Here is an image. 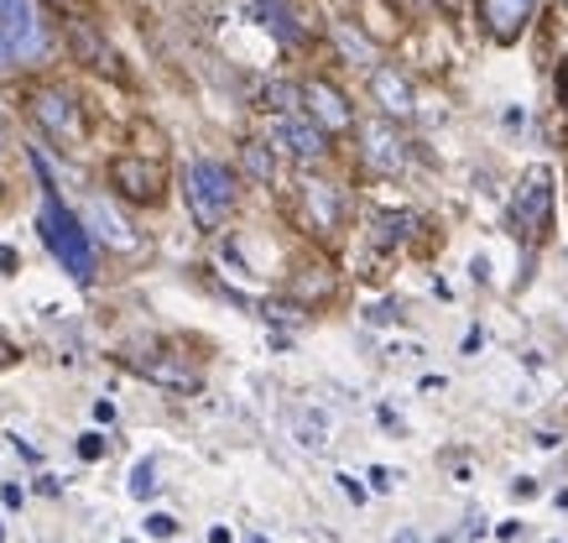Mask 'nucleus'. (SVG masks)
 I'll list each match as a JSON object with an SVG mask.
<instances>
[{
  "mask_svg": "<svg viewBox=\"0 0 568 543\" xmlns=\"http://www.w3.org/2000/svg\"><path fill=\"white\" fill-rule=\"evenodd\" d=\"M37 230H42V245L63 262V272L73 282H94V235L84 230L79 214L63 210V199L52 193V183H48V199H42V214H37Z\"/></svg>",
  "mask_w": 568,
  "mask_h": 543,
  "instance_id": "obj_1",
  "label": "nucleus"
},
{
  "mask_svg": "<svg viewBox=\"0 0 568 543\" xmlns=\"http://www.w3.org/2000/svg\"><path fill=\"white\" fill-rule=\"evenodd\" d=\"M189 210H193V220L204 230H214L224 220V214L235 210V173L224 168V162H209V158H199L189 168Z\"/></svg>",
  "mask_w": 568,
  "mask_h": 543,
  "instance_id": "obj_2",
  "label": "nucleus"
},
{
  "mask_svg": "<svg viewBox=\"0 0 568 543\" xmlns=\"http://www.w3.org/2000/svg\"><path fill=\"white\" fill-rule=\"evenodd\" d=\"M0 48L11 53V63L48 58V21L37 0H0Z\"/></svg>",
  "mask_w": 568,
  "mask_h": 543,
  "instance_id": "obj_3",
  "label": "nucleus"
},
{
  "mask_svg": "<svg viewBox=\"0 0 568 543\" xmlns=\"http://www.w3.org/2000/svg\"><path fill=\"white\" fill-rule=\"evenodd\" d=\"M297 94H303L308 121L318 125V131H345V125H355V110H349V100L334 84H328V79H308V84L297 89Z\"/></svg>",
  "mask_w": 568,
  "mask_h": 543,
  "instance_id": "obj_4",
  "label": "nucleus"
},
{
  "mask_svg": "<svg viewBox=\"0 0 568 543\" xmlns=\"http://www.w3.org/2000/svg\"><path fill=\"white\" fill-rule=\"evenodd\" d=\"M361 158L376 168V173H402L407 168V141L396 137L392 121H365L361 125Z\"/></svg>",
  "mask_w": 568,
  "mask_h": 543,
  "instance_id": "obj_5",
  "label": "nucleus"
},
{
  "mask_svg": "<svg viewBox=\"0 0 568 543\" xmlns=\"http://www.w3.org/2000/svg\"><path fill=\"white\" fill-rule=\"evenodd\" d=\"M552 178L548 168H537L532 178H527V189L517 193V204H511V225H517V235H542V225H548V210H552Z\"/></svg>",
  "mask_w": 568,
  "mask_h": 543,
  "instance_id": "obj_6",
  "label": "nucleus"
},
{
  "mask_svg": "<svg viewBox=\"0 0 568 543\" xmlns=\"http://www.w3.org/2000/svg\"><path fill=\"white\" fill-rule=\"evenodd\" d=\"M84 230L94 235V241L115 245V251H136V245H141V235L131 230V220H121V210H115V204H104V199H89Z\"/></svg>",
  "mask_w": 568,
  "mask_h": 543,
  "instance_id": "obj_7",
  "label": "nucleus"
},
{
  "mask_svg": "<svg viewBox=\"0 0 568 543\" xmlns=\"http://www.w3.org/2000/svg\"><path fill=\"white\" fill-rule=\"evenodd\" d=\"M32 115L48 125L58 141H79V131H84V121H79V105H73L63 89H42V94L32 100Z\"/></svg>",
  "mask_w": 568,
  "mask_h": 543,
  "instance_id": "obj_8",
  "label": "nucleus"
},
{
  "mask_svg": "<svg viewBox=\"0 0 568 543\" xmlns=\"http://www.w3.org/2000/svg\"><path fill=\"white\" fill-rule=\"evenodd\" d=\"M272 137L282 141L293 158H303V162H318L328 152V137L313 121H303V115H282V121L272 125Z\"/></svg>",
  "mask_w": 568,
  "mask_h": 543,
  "instance_id": "obj_9",
  "label": "nucleus"
},
{
  "mask_svg": "<svg viewBox=\"0 0 568 543\" xmlns=\"http://www.w3.org/2000/svg\"><path fill=\"white\" fill-rule=\"evenodd\" d=\"M480 17L496 42H517L532 21V0H480Z\"/></svg>",
  "mask_w": 568,
  "mask_h": 543,
  "instance_id": "obj_10",
  "label": "nucleus"
},
{
  "mask_svg": "<svg viewBox=\"0 0 568 543\" xmlns=\"http://www.w3.org/2000/svg\"><path fill=\"white\" fill-rule=\"evenodd\" d=\"M110 183H115L125 199H156L162 173H156L152 162H141V158H115L110 162Z\"/></svg>",
  "mask_w": 568,
  "mask_h": 543,
  "instance_id": "obj_11",
  "label": "nucleus"
},
{
  "mask_svg": "<svg viewBox=\"0 0 568 543\" xmlns=\"http://www.w3.org/2000/svg\"><path fill=\"white\" fill-rule=\"evenodd\" d=\"M371 94H376V105L386 110V115H396V121H407V115L417 110L413 84H407L396 69H376V73H371Z\"/></svg>",
  "mask_w": 568,
  "mask_h": 543,
  "instance_id": "obj_12",
  "label": "nucleus"
},
{
  "mask_svg": "<svg viewBox=\"0 0 568 543\" xmlns=\"http://www.w3.org/2000/svg\"><path fill=\"white\" fill-rule=\"evenodd\" d=\"M303 204H308V214H313V225L324 230H334L339 225V210H345V204H339V189H334V183H308V189H303Z\"/></svg>",
  "mask_w": 568,
  "mask_h": 543,
  "instance_id": "obj_13",
  "label": "nucleus"
},
{
  "mask_svg": "<svg viewBox=\"0 0 568 543\" xmlns=\"http://www.w3.org/2000/svg\"><path fill=\"white\" fill-rule=\"evenodd\" d=\"M256 11H261V17H266V27H272V32L282 37V42H303V32H297V27H293V17H287V11H282L276 0H256Z\"/></svg>",
  "mask_w": 568,
  "mask_h": 543,
  "instance_id": "obj_14",
  "label": "nucleus"
},
{
  "mask_svg": "<svg viewBox=\"0 0 568 543\" xmlns=\"http://www.w3.org/2000/svg\"><path fill=\"white\" fill-rule=\"evenodd\" d=\"M334 37H339V48H345V58H355V63H376V53H371V42H365L349 21H334Z\"/></svg>",
  "mask_w": 568,
  "mask_h": 543,
  "instance_id": "obj_15",
  "label": "nucleus"
},
{
  "mask_svg": "<svg viewBox=\"0 0 568 543\" xmlns=\"http://www.w3.org/2000/svg\"><path fill=\"white\" fill-rule=\"evenodd\" d=\"M245 173L261 178V183H272L276 162H272V147H266V141H251V147H245Z\"/></svg>",
  "mask_w": 568,
  "mask_h": 543,
  "instance_id": "obj_16",
  "label": "nucleus"
},
{
  "mask_svg": "<svg viewBox=\"0 0 568 543\" xmlns=\"http://www.w3.org/2000/svg\"><path fill=\"white\" fill-rule=\"evenodd\" d=\"M131 496H136V502L156 496V460H141L136 471H131Z\"/></svg>",
  "mask_w": 568,
  "mask_h": 543,
  "instance_id": "obj_17",
  "label": "nucleus"
},
{
  "mask_svg": "<svg viewBox=\"0 0 568 543\" xmlns=\"http://www.w3.org/2000/svg\"><path fill=\"white\" fill-rule=\"evenodd\" d=\"M407 225H413V220H407V214H386V220H381V230H376V241L381 245H392V241H402V235H407Z\"/></svg>",
  "mask_w": 568,
  "mask_h": 543,
  "instance_id": "obj_18",
  "label": "nucleus"
},
{
  "mask_svg": "<svg viewBox=\"0 0 568 543\" xmlns=\"http://www.w3.org/2000/svg\"><path fill=\"white\" fill-rule=\"evenodd\" d=\"M146 533H152V539H173V533H178V517H168V512H152V517H146Z\"/></svg>",
  "mask_w": 568,
  "mask_h": 543,
  "instance_id": "obj_19",
  "label": "nucleus"
},
{
  "mask_svg": "<svg viewBox=\"0 0 568 543\" xmlns=\"http://www.w3.org/2000/svg\"><path fill=\"white\" fill-rule=\"evenodd\" d=\"M104 455V439L100 434H84L79 439V460H100Z\"/></svg>",
  "mask_w": 568,
  "mask_h": 543,
  "instance_id": "obj_20",
  "label": "nucleus"
},
{
  "mask_svg": "<svg viewBox=\"0 0 568 543\" xmlns=\"http://www.w3.org/2000/svg\"><path fill=\"white\" fill-rule=\"evenodd\" d=\"M334 481H339V491H345L349 502L361 507V502H365V486H361V481H355V475H334Z\"/></svg>",
  "mask_w": 568,
  "mask_h": 543,
  "instance_id": "obj_21",
  "label": "nucleus"
},
{
  "mask_svg": "<svg viewBox=\"0 0 568 543\" xmlns=\"http://www.w3.org/2000/svg\"><path fill=\"white\" fill-rule=\"evenodd\" d=\"M21 361V351H17V340H11V334L0 330V366H17Z\"/></svg>",
  "mask_w": 568,
  "mask_h": 543,
  "instance_id": "obj_22",
  "label": "nucleus"
},
{
  "mask_svg": "<svg viewBox=\"0 0 568 543\" xmlns=\"http://www.w3.org/2000/svg\"><path fill=\"white\" fill-rule=\"evenodd\" d=\"M21 267V257L17 251H11V245H0V272H6V278H11V272H17Z\"/></svg>",
  "mask_w": 568,
  "mask_h": 543,
  "instance_id": "obj_23",
  "label": "nucleus"
},
{
  "mask_svg": "<svg viewBox=\"0 0 568 543\" xmlns=\"http://www.w3.org/2000/svg\"><path fill=\"white\" fill-rule=\"evenodd\" d=\"M371 481H376V491H392V486H396V481H392V471H381V465H376V471H371Z\"/></svg>",
  "mask_w": 568,
  "mask_h": 543,
  "instance_id": "obj_24",
  "label": "nucleus"
},
{
  "mask_svg": "<svg viewBox=\"0 0 568 543\" xmlns=\"http://www.w3.org/2000/svg\"><path fill=\"white\" fill-rule=\"evenodd\" d=\"M6 69H11V53H6V48H0V73H6Z\"/></svg>",
  "mask_w": 568,
  "mask_h": 543,
  "instance_id": "obj_25",
  "label": "nucleus"
},
{
  "mask_svg": "<svg viewBox=\"0 0 568 543\" xmlns=\"http://www.w3.org/2000/svg\"><path fill=\"white\" fill-rule=\"evenodd\" d=\"M396 543H417V533H402V539H396Z\"/></svg>",
  "mask_w": 568,
  "mask_h": 543,
  "instance_id": "obj_26",
  "label": "nucleus"
},
{
  "mask_svg": "<svg viewBox=\"0 0 568 543\" xmlns=\"http://www.w3.org/2000/svg\"><path fill=\"white\" fill-rule=\"evenodd\" d=\"M564 94H568V73H564Z\"/></svg>",
  "mask_w": 568,
  "mask_h": 543,
  "instance_id": "obj_27",
  "label": "nucleus"
},
{
  "mask_svg": "<svg viewBox=\"0 0 568 543\" xmlns=\"http://www.w3.org/2000/svg\"><path fill=\"white\" fill-rule=\"evenodd\" d=\"M0 137H6V121H0Z\"/></svg>",
  "mask_w": 568,
  "mask_h": 543,
  "instance_id": "obj_28",
  "label": "nucleus"
},
{
  "mask_svg": "<svg viewBox=\"0 0 568 543\" xmlns=\"http://www.w3.org/2000/svg\"><path fill=\"white\" fill-rule=\"evenodd\" d=\"M0 539H6V523H0Z\"/></svg>",
  "mask_w": 568,
  "mask_h": 543,
  "instance_id": "obj_29",
  "label": "nucleus"
},
{
  "mask_svg": "<svg viewBox=\"0 0 568 543\" xmlns=\"http://www.w3.org/2000/svg\"><path fill=\"white\" fill-rule=\"evenodd\" d=\"M564 6H568V0H564Z\"/></svg>",
  "mask_w": 568,
  "mask_h": 543,
  "instance_id": "obj_30",
  "label": "nucleus"
}]
</instances>
